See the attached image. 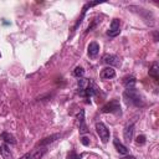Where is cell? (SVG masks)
Wrapping results in <instances>:
<instances>
[{"label":"cell","mask_w":159,"mask_h":159,"mask_svg":"<svg viewBox=\"0 0 159 159\" xmlns=\"http://www.w3.org/2000/svg\"><path fill=\"white\" fill-rule=\"evenodd\" d=\"M77 86H78V94L86 99L93 97L98 92V88L94 84V82L88 78H80Z\"/></svg>","instance_id":"obj_1"},{"label":"cell","mask_w":159,"mask_h":159,"mask_svg":"<svg viewBox=\"0 0 159 159\" xmlns=\"http://www.w3.org/2000/svg\"><path fill=\"white\" fill-rule=\"evenodd\" d=\"M123 99L124 102L129 106H134V107H143L144 106V101L142 94L139 93L138 89L135 88H127L123 92Z\"/></svg>","instance_id":"obj_2"},{"label":"cell","mask_w":159,"mask_h":159,"mask_svg":"<svg viewBox=\"0 0 159 159\" xmlns=\"http://www.w3.org/2000/svg\"><path fill=\"white\" fill-rule=\"evenodd\" d=\"M102 113H113V114H120L122 111H120V104H119V101L118 99H112L109 101L108 103H106L103 107H102Z\"/></svg>","instance_id":"obj_3"},{"label":"cell","mask_w":159,"mask_h":159,"mask_svg":"<svg viewBox=\"0 0 159 159\" xmlns=\"http://www.w3.org/2000/svg\"><path fill=\"white\" fill-rule=\"evenodd\" d=\"M96 132H97V134L99 135V138H101V140H102L103 143H107V142L109 140V130H108V128L104 125V123L97 122V123H96Z\"/></svg>","instance_id":"obj_4"},{"label":"cell","mask_w":159,"mask_h":159,"mask_svg":"<svg viewBox=\"0 0 159 159\" xmlns=\"http://www.w3.org/2000/svg\"><path fill=\"white\" fill-rule=\"evenodd\" d=\"M119 32H120V21L118 19H113L111 22L109 30L107 31V35L111 37H116L119 35Z\"/></svg>","instance_id":"obj_5"},{"label":"cell","mask_w":159,"mask_h":159,"mask_svg":"<svg viewBox=\"0 0 159 159\" xmlns=\"http://www.w3.org/2000/svg\"><path fill=\"white\" fill-rule=\"evenodd\" d=\"M102 62L109 65V67H111V66H119V65H120L119 57L116 56V55H112V53H106V55H103Z\"/></svg>","instance_id":"obj_6"},{"label":"cell","mask_w":159,"mask_h":159,"mask_svg":"<svg viewBox=\"0 0 159 159\" xmlns=\"http://www.w3.org/2000/svg\"><path fill=\"white\" fill-rule=\"evenodd\" d=\"M77 122H78V130L81 134H84V133H88V128L86 125V120H84V111L83 109H80L78 114H77Z\"/></svg>","instance_id":"obj_7"},{"label":"cell","mask_w":159,"mask_h":159,"mask_svg":"<svg viewBox=\"0 0 159 159\" xmlns=\"http://www.w3.org/2000/svg\"><path fill=\"white\" fill-rule=\"evenodd\" d=\"M99 4V1H93V2H87L84 6H83V9H82V14H81V16L78 17V20L76 21V24H75V26L72 27V34L76 31V29L81 25V22H82V20H83V17H84V14H86V11H87V9H89V7H92V6H96V5H98Z\"/></svg>","instance_id":"obj_8"},{"label":"cell","mask_w":159,"mask_h":159,"mask_svg":"<svg viewBox=\"0 0 159 159\" xmlns=\"http://www.w3.org/2000/svg\"><path fill=\"white\" fill-rule=\"evenodd\" d=\"M98 52H99V45H98L97 42H94V41L91 42V43L88 45V48H87L88 57H89V58H94V57H97Z\"/></svg>","instance_id":"obj_9"},{"label":"cell","mask_w":159,"mask_h":159,"mask_svg":"<svg viewBox=\"0 0 159 159\" xmlns=\"http://www.w3.org/2000/svg\"><path fill=\"white\" fill-rule=\"evenodd\" d=\"M133 133H134V124L130 123V124L125 125V128L123 130V137H124V140L127 143H130V140L133 138Z\"/></svg>","instance_id":"obj_10"},{"label":"cell","mask_w":159,"mask_h":159,"mask_svg":"<svg viewBox=\"0 0 159 159\" xmlns=\"http://www.w3.org/2000/svg\"><path fill=\"white\" fill-rule=\"evenodd\" d=\"M99 76H101L102 80H109V78L116 77V71L113 70V67H109V66H108V67H104V68L101 71Z\"/></svg>","instance_id":"obj_11"},{"label":"cell","mask_w":159,"mask_h":159,"mask_svg":"<svg viewBox=\"0 0 159 159\" xmlns=\"http://www.w3.org/2000/svg\"><path fill=\"white\" fill-rule=\"evenodd\" d=\"M46 152H47V147H40V149H35L31 153L29 159H42V157L46 154Z\"/></svg>","instance_id":"obj_12"},{"label":"cell","mask_w":159,"mask_h":159,"mask_svg":"<svg viewBox=\"0 0 159 159\" xmlns=\"http://www.w3.org/2000/svg\"><path fill=\"white\" fill-rule=\"evenodd\" d=\"M149 76L154 80V81H158L159 80V66H158V62H153L150 68H149Z\"/></svg>","instance_id":"obj_13"},{"label":"cell","mask_w":159,"mask_h":159,"mask_svg":"<svg viewBox=\"0 0 159 159\" xmlns=\"http://www.w3.org/2000/svg\"><path fill=\"white\" fill-rule=\"evenodd\" d=\"M0 139H2L6 144H16V139L12 134H10L9 132H2L0 134Z\"/></svg>","instance_id":"obj_14"},{"label":"cell","mask_w":159,"mask_h":159,"mask_svg":"<svg viewBox=\"0 0 159 159\" xmlns=\"http://www.w3.org/2000/svg\"><path fill=\"white\" fill-rule=\"evenodd\" d=\"M113 144H114V147H116V149H117L118 153H120V154H123V155H127V154L129 153V149H128L125 145H123L117 138L113 140Z\"/></svg>","instance_id":"obj_15"},{"label":"cell","mask_w":159,"mask_h":159,"mask_svg":"<svg viewBox=\"0 0 159 159\" xmlns=\"http://www.w3.org/2000/svg\"><path fill=\"white\" fill-rule=\"evenodd\" d=\"M135 83H137V80L134 76H125L123 78V84L125 88H134Z\"/></svg>","instance_id":"obj_16"},{"label":"cell","mask_w":159,"mask_h":159,"mask_svg":"<svg viewBox=\"0 0 159 159\" xmlns=\"http://www.w3.org/2000/svg\"><path fill=\"white\" fill-rule=\"evenodd\" d=\"M0 153H1V157L4 159H12V154H11V152H10V149H9L6 143L0 145Z\"/></svg>","instance_id":"obj_17"},{"label":"cell","mask_w":159,"mask_h":159,"mask_svg":"<svg viewBox=\"0 0 159 159\" xmlns=\"http://www.w3.org/2000/svg\"><path fill=\"white\" fill-rule=\"evenodd\" d=\"M57 138H60V134H52V135H50V137H47V138H43V139L39 143V145H40V147H47L48 144H51L52 142H55Z\"/></svg>","instance_id":"obj_18"},{"label":"cell","mask_w":159,"mask_h":159,"mask_svg":"<svg viewBox=\"0 0 159 159\" xmlns=\"http://www.w3.org/2000/svg\"><path fill=\"white\" fill-rule=\"evenodd\" d=\"M73 75H75L76 77H78V78H82V77H83V75H84V70H83L82 67L77 66V67L75 68V71H73Z\"/></svg>","instance_id":"obj_19"},{"label":"cell","mask_w":159,"mask_h":159,"mask_svg":"<svg viewBox=\"0 0 159 159\" xmlns=\"http://www.w3.org/2000/svg\"><path fill=\"white\" fill-rule=\"evenodd\" d=\"M66 159H81V155H80V154H77L75 150H71V152L67 154Z\"/></svg>","instance_id":"obj_20"},{"label":"cell","mask_w":159,"mask_h":159,"mask_svg":"<svg viewBox=\"0 0 159 159\" xmlns=\"http://www.w3.org/2000/svg\"><path fill=\"white\" fill-rule=\"evenodd\" d=\"M135 143H137L138 145H143V144L145 143V137H144L143 134H140V135H138V137L135 138Z\"/></svg>","instance_id":"obj_21"},{"label":"cell","mask_w":159,"mask_h":159,"mask_svg":"<svg viewBox=\"0 0 159 159\" xmlns=\"http://www.w3.org/2000/svg\"><path fill=\"white\" fill-rule=\"evenodd\" d=\"M81 142H82L83 145H88V144H89V140H88V138H86V137H82V138H81Z\"/></svg>","instance_id":"obj_22"},{"label":"cell","mask_w":159,"mask_h":159,"mask_svg":"<svg viewBox=\"0 0 159 159\" xmlns=\"http://www.w3.org/2000/svg\"><path fill=\"white\" fill-rule=\"evenodd\" d=\"M30 155H31V153H26V154H25V155H22L20 159H29V158H30Z\"/></svg>","instance_id":"obj_23"},{"label":"cell","mask_w":159,"mask_h":159,"mask_svg":"<svg viewBox=\"0 0 159 159\" xmlns=\"http://www.w3.org/2000/svg\"><path fill=\"white\" fill-rule=\"evenodd\" d=\"M123 159H135V158L132 157V155H129V157H125V158H123Z\"/></svg>","instance_id":"obj_24"},{"label":"cell","mask_w":159,"mask_h":159,"mask_svg":"<svg viewBox=\"0 0 159 159\" xmlns=\"http://www.w3.org/2000/svg\"><path fill=\"white\" fill-rule=\"evenodd\" d=\"M0 56H1V53H0Z\"/></svg>","instance_id":"obj_25"}]
</instances>
